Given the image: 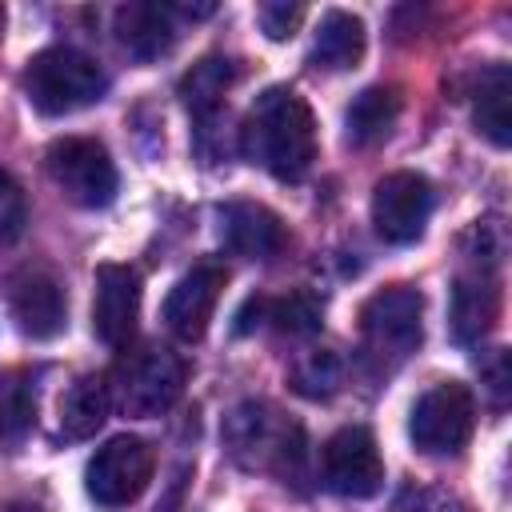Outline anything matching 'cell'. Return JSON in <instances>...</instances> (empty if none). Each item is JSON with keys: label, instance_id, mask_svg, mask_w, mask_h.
Wrapping results in <instances>:
<instances>
[{"label": "cell", "instance_id": "cell-1", "mask_svg": "<svg viewBox=\"0 0 512 512\" xmlns=\"http://www.w3.org/2000/svg\"><path fill=\"white\" fill-rule=\"evenodd\" d=\"M240 152L276 180H300L316 160V120L304 96L292 88L260 92L240 128Z\"/></svg>", "mask_w": 512, "mask_h": 512}, {"label": "cell", "instance_id": "cell-2", "mask_svg": "<svg viewBox=\"0 0 512 512\" xmlns=\"http://www.w3.org/2000/svg\"><path fill=\"white\" fill-rule=\"evenodd\" d=\"M108 88L104 68L76 48H44L24 68V96L44 116H68L96 104Z\"/></svg>", "mask_w": 512, "mask_h": 512}, {"label": "cell", "instance_id": "cell-3", "mask_svg": "<svg viewBox=\"0 0 512 512\" xmlns=\"http://www.w3.org/2000/svg\"><path fill=\"white\" fill-rule=\"evenodd\" d=\"M180 392H184V360L172 348H164V344L132 348L116 364L112 384H108L112 404L124 416H140V420L168 412Z\"/></svg>", "mask_w": 512, "mask_h": 512}, {"label": "cell", "instance_id": "cell-4", "mask_svg": "<svg viewBox=\"0 0 512 512\" xmlns=\"http://www.w3.org/2000/svg\"><path fill=\"white\" fill-rule=\"evenodd\" d=\"M228 444H232V456L248 468H268V472H280L288 476V468L300 460V428L288 424L276 408L268 404H240L232 416H228Z\"/></svg>", "mask_w": 512, "mask_h": 512}, {"label": "cell", "instance_id": "cell-5", "mask_svg": "<svg viewBox=\"0 0 512 512\" xmlns=\"http://www.w3.org/2000/svg\"><path fill=\"white\" fill-rule=\"evenodd\" d=\"M476 428V400L472 392L460 384V380H440L432 384L416 408H412V420H408V432H412V444L428 456H452L468 444Z\"/></svg>", "mask_w": 512, "mask_h": 512}, {"label": "cell", "instance_id": "cell-6", "mask_svg": "<svg viewBox=\"0 0 512 512\" xmlns=\"http://www.w3.org/2000/svg\"><path fill=\"white\" fill-rule=\"evenodd\" d=\"M52 184L80 208H104L116 200V164L104 152V144L88 136H64L44 156Z\"/></svg>", "mask_w": 512, "mask_h": 512}, {"label": "cell", "instance_id": "cell-7", "mask_svg": "<svg viewBox=\"0 0 512 512\" xmlns=\"http://www.w3.org/2000/svg\"><path fill=\"white\" fill-rule=\"evenodd\" d=\"M420 320H424V296L408 284H388L364 300L360 336H364L368 352L404 360L408 352L420 348V336H424Z\"/></svg>", "mask_w": 512, "mask_h": 512}, {"label": "cell", "instance_id": "cell-8", "mask_svg": "<svg viewBox=\"0 0 512 512\" xmlns=\"http://www.w3.org/2000/svg\"><path fill=\"white\" fill-rule=\"evenodd\" d=\"M152 448L140 436H112L84 468V488L100 508H128L152 480Z\"/></svg>", "mask_w": 512, "mask_h": 512}, {"label": "cell", "instance_id": "cell-9", "mask_svg": "<svg viewBox=\"0 0 512 512\" xmlns=\"http://www.w3.org/2000/svg\"><path fill=\"white\" fill-rule=\"evenodd\" d=\"M320 472H324V488L344 496V500L376 496L384 484V460H380L372 432L360 424L332 432L324 452H320Z\"/></svg>", "mask_w": 512, "mask_h": 512}, {"label": "cell", "instance_id": "cell-10", "mask_svg": "<svg viewBox=\"0 0 512 512\" xmlns=\"http://www.w3.org/2000/svg\"><path fill=\"white\" fill-rule=\"evenodd\" d=\"M432 216V184L420 172H388L372 188V224L384 244L420 240Z\"/></svg>", "mask_w": 512, "mask_h": 512}, {"label": "cell", "instance_id": "cell-11", "mask_svg": "<svg viewBox=\"0 0 512 512\" xmlns=\"http://www.w3.org/2000/svg\"><path fill=\"white\" fill-rule=\"evenodd\" d=\"M8 312L28 340H52L68 324L64 288L44 268H20L8 276Z\"/></svg>", "mask_w": 512, "mask_h": 512}, {"label": "cell", "instance_id": "cell-12", "mask_svg": "<svg viewBox=\"0 0 512 512\" xmlns=\"http://www.w3.org/2000/svg\"><path fill=\"white\" fill-rule=\"evenodd\" d=\"M92 296V332L108 348H124L132 340L140 316V276L128 264H100Z\"/></svg>", "mask_w": 512, "mask_h": 512}, {"label": "cell", "instance_id": "cell-13", "mask_svg": "<svg viewBox=\"0 0 512 512\" xmlns=\"http://www.w3.org/2000/svg\"><path fill=\"white\" fill-rule=\"evenodd\" d=\"M224 280H228V272L220 264H196L192 272H184L172 284V292L164 296V324L180 340H200L208 332V320L216 312Z\"/></svg>", "mask_w": 512, "mask_h": 512}, {"label": "cell", "instance_id": "cell-14", "mask_svg": "<svg viewBox=\"0 0 512 512\" xmlns=\"http://www.w3.org/2000/svg\"><path fill=\"white\" fill-rule=\"evenodd\" d=\"M220 240L228 252L244 260H272L284 252L288 228L272 208L252 204V200H232L220 208Z\"/></svg>", "mask_w": 512, "mask_h": 512}, {"label": "cell", "instance_id": "cell-15", "mask_svg": "<svg viewBox=\"0 0 512 512\" xmlns=\"http://www.w3.org/2000/svg\"><path fill=\"white\" fill-rule=\"evenodd\" d=\"M116 40L140 64L160 60L176 40L172 8L168 4H124L116 12Z\"/></svg>", "mask_w": 512, "mask_h": 512}, {"label": "cell", "instance_id": "cell-16", "mask_svg": "<svg viewBox=\"0 0 512 512\" xmlns=\"http://www.w3.org/2000/svg\"><path fill=\"white\" fill-rule=\"evenodd\" d=\"M500 316V292L492 284V276H460L452 284V304H448V328L452 340L460 344H476L480 336L492 332Z\"/></svg>", "mask_w": 512, "mask_h": 512}, {"label": "cell", "instance_id": "cell-17", "mask_svg": "<svg viewBox=\"0 0 512 512\" xmlns=\"http://www.w3.org/2000/svg\"><path fill=\"white\" fill-rule=\"evenodd\" d=\"M108 408H112V396H108V380L100 376H80L64 396H60V432L68 440H88L104 428L108 420Z\"/></svg>", "mask_w": 512, "mask_h": 512}, {"label": "cell", "instance_id": "cell-18", "mask_svg": "<svg viewBox=\"0 0 512 512\" xmlns=\"http://www.w3.org/2000/svg\"><path fill=\"white\" fill-rule=\"evenodd\" d=\"M364 56V24L360 16L352 12H324L320 28H316V44H312V60L316 68H328V72H344V68H356Z\"/></svg>", "mask_w": 512, "mask_h": 512}, {"label": "cell", "instance_id": "cell-19", "mask_svg": "<svg viewBox=\"0 0 512 512\" xmlns=\"http://www.w3.org/2000/svg\"><path fill=\"white\" fill-rule=\"evenodd\" d=\"M236 76H240L236 60H228V56H204L200 64H192V68L184 72V80H180V100L188 104V112H192L196 120L216 116L220 104H224V92L236 84Z\"/></svg>", "mask_w": 512, "mask_h": 512}, {"label": "cell", "instance_id": "cell-20", "mask_svg": "<svg viewBox=\"0 0 512 512\" xmlns=\"http://www.w3.org/2000/svg\"><path fill=\"white\" fill-rule=\"evenodd\" d=\"M472 120H476V132H484L496 148H508V140H512V80H508L504 64H492L480 76V88L472 100Z\"/></svg>", "mask_w": 512, "mask_h": 512}, {"label": "cell", "instance_id": "cell-21", "mask_svg": "<svg viewBox=\"0 0 512 512\" xmlns=\"http://www.w3.org/2000/svg\"><path fill=\"white\" fill-rule=\"evenodd\" d=\"M396 116H400V92H396V88H384V84L364 88V92L352 100L348 116H344L348 140L360 144V148H368V144H376V140H384V136L392 132Z\"/></svg>", "mask_w": 512, "mask_h": 512}, {"label": "cell", "instance_id": "cell-22", "mask_svg": "<svg viewBox=\"0 0 512 512\" xmlns=\"http://www.w3.org/2000/svg\"><path fill=\"white\" fill-rule=\"evenodd\" d=\"M36 424V396L20 372H0V452H12L28 440Z\"/></svg>", "mask_w": 512, "mask_h": 512}, {"label": "cell", "instance_id": "cell-23", "mask_svg": "<svg viewBox=\"0 0 512 512\" xmlns=\"http://www.w3.org/2000/svg\"><path fill=\"white\" fill-rule=\"evenodd\" d=\"M292 384L308 400H328L344 384V360L336 352H328V348H316V352H308V356L296 360Z\"/></svg>", "mask_w": 512, "mask_h": 512}, {"label": "cell", "instance_id": "cell-24", "mask_svg": "<svg viewBox=\"0 0 512 512\" xmlns=\"http://www.w3.org/2000/svg\"><path fill=\"white\" fill-rule=\"evenodd\" d=\"M320 316H324V304L308 288H296V292H288V296L268 304V320L284 336H312V332H320Z\"/></svg>", "mask_w": 512, "mask_h": 512}, {"label": "cell", "instance_id": "cell-25", "mask_svg": "<svg viewBox=\"0 0 512 512\" xmlns=\"http://www.w3.org/2000/svg\"><path fill=\"white\" fill-rule=\"evenodd\" d=\"M24 216H28L24 192H20V184L0 168V244H12V240L24 232Z\"/></svg>", "mask_w": 512, "mask_h": 512}, {"label": "cell", "instance_id": "cell-26", "mask_svg": "<svg viewBox=\"0 0 512 512\" xmlns=\"http://www.w3.org/2000/svg\"><path fill=\"white\" fill-rule=\"evenodd\" d=\"M256 20H260V28H264V36L268 40H288L296 28H300V20H304V8L300 4H260L256 8Z\"/></svg>", "mask_w": 512, "mask_h": 512}, {"label": "cell", "instance_id": "cell-27", "mask_svg": "<svg viewBox=\"0 0 512 512\" xmlns=\"http://www.w3.org/2000/svg\"><path fill=\"white\" fill-rule=\"evenodd\" d=\"M264 312H268V300L252 296V300H244V308L236 312V324H232V328H236V332L244 336V332H252V328L260 324V316H264Z\"/></svg>", "mask_w": 512, "mask_h": 512}, {"label": "cell", "instance_id": "cell-28", "mask_svg": "<svg viewBox=\"0 0 512 512\" xmlns=\"http://www.w3.org/2000/svg\"><path fill=\"white\" fill-rule=\"evenodd\" d=\"M4 512H32V508H24V504H8Z\"/></svg>", "mask_w": 512, "mask_h": 512}, {"label": "cell", "instance_id": "cell-29", "mask_svg": "<svg viewBox=\"0 0 512 512\" xmlns=\"http://www.w3.org/2000/svg\"><path fill=\"white\" fill-rule=\"evenodd\" d=\"M0 28H4V12H0Z\"/></svg>", "mask_w": 512, "mask_h": 512}]
</instances>
